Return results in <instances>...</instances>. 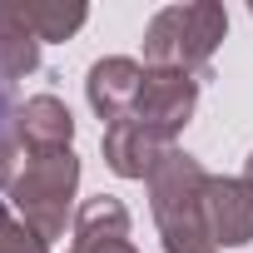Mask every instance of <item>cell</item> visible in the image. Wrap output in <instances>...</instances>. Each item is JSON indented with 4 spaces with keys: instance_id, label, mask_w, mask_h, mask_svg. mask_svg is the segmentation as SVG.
Wrapping results in <instances>:
<instances>
[{
    "instance_id": "6da1fadb",
    "label": "cell",
    "mask_w": 253,
    "mask_h": 253,
    "mask_svg": "<svg viewBox=\"0 0 253 253\" xmlns=\"http://www.w3.org/2000/svg\"><path fill=\"white\" fill-rule=\"evenodd\" d=\"M5 134H10V84L0 75V144H5Z\"/></svg>"
}]
</instances>
